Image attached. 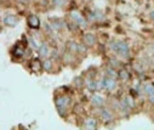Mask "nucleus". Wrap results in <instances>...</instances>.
I'll return each instance as SVG.
<instances>
[{"instance_id":"f257e3e1","label":"nucleus","mask_w":154,"mask_h":130,"mask_svg":"<svg viewBox=\"0 0 154 130\" xmlns=\"http://www.w3.org/2000/svg\"><path fill=\"white\" fill-rule=\"evenodd\" d=\"M112 50L114 52H117L118 55L123 56V57H129L130 55V49H129V45L124 41H114L112 43Z\"/></svg>"},{"instance_id":"f03ea898","label":"nucleus","mask_w":154,"mask_h":130,"mask_svg":"<svg viewBox=\"0 0 154 130\" xmlns=\"http://www.w3.org/2000/svg\"><path fill=\"white\" fill-rule=\"evenodd\" d=\"M70 105V97L68 96H58L56 99V107H57V112L60 113V116L64 117L67 114L68 107Z\"/></svg>"},{"instance_id":"7ed1b4c3","label":"nucleus","mask_w":154,"mask_h":130,"mask_svg":"<svg viewBox=\"0 0 154 130\" xmlns=\"http://www.w3.org/2000/svg\"><path fill=\"white\" fill-rule=\"evenodd\" d=\"M70 17L75 21L76 24H79V26H82V27H86V24H88V23H86V20L82 16L80 12H78V11H72Z\"/></svg>"},{"instance_id":"20e7f679","label":"nucleus","mask_w":154,"mask_h":130,"mask_svg":"<svg viewBox=\"0 0 154 130\" xmlns=\"http://www.w3.org/2000/svg\"><path fill=\"white\" fill-rule=\"evenodd\" d=\"M115 85H117V83H115V80H114V78H112V77H106V78H103V80H102V88H104V89H107V90H113L114 88H115Z\"/></svg>"},{"instance_id":"39448f33","label":"nucleus","mask_w":154,"mask_h":130,"mask_svg":"<svg viewBox=\"0 0 154 130\" xmlns=\"http://www.w3.org/2000/svg\"><path fill=\"white\" fill-rule=\"evenodd\" d=\"M42 68H43V63L40 62L39 59H34V60L30 62V69H32V72L39 73V72L42 71Z\"/></svg>"},{"instance_id":"423d86ee","label":"nucleus","mask_w":154,"mask_h":130,"mask_svg":"<svg viewBox=\"0 0 154 130\" xmlns=\"http://www.w3.org/2000/svg\"><path fill=\"white\" fill-rule=\"evenodd\" d=\"M27 21H28V26L30 28H38V27L40 26V20L35 15H30Z\"/></svg>"},{"instance_id":"0eeeda50","label":"nucleus","mask_w":154,"mask_h":130,"mask_svg":"<svg viewBox=\"0 0 154 130\" xmlns=\"http://www.w3.org/2000/svg\"><path fill=\"white\" fill-rule=\"evenodd\" d=\"M84 43H85V45L88 46H92L96 44V36L91 33H86L84 35Z\"/></svg>"},{"instance_id":"6e6552de","label":"nucleus","mask_w":154,"mask_h":130,"mask_svg":"<svg viewBox=\"0 0 154 130\" xmlns=\"http://www.w3.org/2000/svg\"><path fill=\"white\" fill-rule=\"evenodd\" d=\"M38 54H39L40 57H48L49 54H50V50H49V46L46 44H43L42 46L38 48Z\"/></svg>"},{"instance_id":"1a4fd4ad","label":"nucleus","mask_w":154,"mask_h":130,"mask_svg":"<svg viewBox=\"0 0 154 130\" xmlns=\"http://www.w3.org/2000/svg\"><path fill=\"white\" fill-rule=\"evenodd\" d=\"M91 103H92L95 107H101V106H103L104 100H103V97L100 96V95H94L92 99H91Z\"/></svg>"},{"instance_id":"9d476101","label":"nucleus","mask_w":154,"mask_h":130,"mask_svg":"<svg viewBox=\"0 0 154 130\" xmlns=\"http://www.w3.org/2000/svg\"><path fill=\"white\" fill-rule=\"evenodd\" d=\"M84 128H88V129H96L97 128V120L94 119V118H88L84 123Z\"/></svg>"},{"instance_id":"9b49d317","label":"nucleus","mask_w":154,"mask_h":130,"mask_svg":"<svg viewBox=\"0 0 154 130\" xmlns=\"http://www.w3.org/2000/svg\"><path fill=\"white\" fill-rule=\"evenodd\" d=\"M101 117H102V119L106 120V122H110V120L113 119V114H112V112L108 111V109H102V111H101Z\"/></svg>"},{"instance_id":"f8f14e48","label":"nucleus","mask_w":154,"mask_h":130,"mask_svg":"<svg viewBox=\"0 0 154 130\" xmlns=\"http://www.w3.org/2000/svg\"><path fill=\"white\" fill-rule=\"evenodd\" d=\"M5 24L6 26H11V27H15L17 24V18L15 16H6L5 20H4Z\"/></svg>"},{"instance_id":"ddd939ff","label":"nucleus","mask_w":154,"mask_h":130,"mask_svg":"<svg viewBox=\"0 0 154 130\" xmlns=\"http://www.w3.org/2000/svg\"><path fill=\"white\" fill-rule=\"evenodd\" d=\"M12 52H14V55L16 56V57H22L23 55H24V49L22 48V46H15V49L12 50Z\"/></svg>"},{"instance_id":"4468645a","label":"nucleus","mask_w":154,"mask_h":130,"mask_svg":"<svg viewBox=\"0 0 154 130\" xmlns=\"http://www.w3.org/2000/svg\"><path fill=\"white\" fill-rule=\"evenodd\" d=\"M118 77H119L122 80H128V79H129V73H128V71L122 69V71L118 72Z\"/></svg>"},{"instance_id":"2eb2a0df","label":"nucleus","mask_w":154,"mask_h":130,"mask_svg":"<svg viewBox=\"0 0 154 130\" xmlns=\"http://www.w3.org/2000/svg\"><path fill=\"white\" fill-rule=\"evenodd\" d=\"M43 68L45 69V71H51L52 69V62L50 61V60H46V61H44L43 62Z\"/></svg>"},{"instance_id":"dca6fc26","label":"nucleus","mask_w":154,"mask_h":130,"mask_svg":"<svg viewBox=\"0 0 154 130\" xmlns=\"http://www.w3.org/2000/svg\"><path fill=\"white\" fill-rule=\"evenodd\" d=\"M107 75H108V77H112V78H115V77H118V73L115 72L114 68L109 67V68H107Z\"/></svg>"},{"instance_id":"f3484780","label":"nucleus","mask_w":154,"mask_h":130,"mask_svg":"<svg viewBox=\"0 0 154 130\" xmlns=\"http://www.w3.org/2000/svg\"><path fill=\"white\" fill-rule=\"evenodd\" d=\"M144 91H146V94H147V95H149V94L154 93V86H153V85H150V84H147V85L144 86Z\"/></svg>"},{"instance_id":"a211bd4d","label":"nucleus","mask_w":154,"mask_h":130,"mask_svg":"<svg viewBox=\"0 0 154 130\" xmlns=\"http://www.w3.org/2000/svg\"><path fill=\"white\" fill-rule=\"evenodd\" d=\"M82 81H83V79H82L80 77H79V78H75V80H74V84H75L76 86H79V88H80V86L83 85V83H82Z\"/></svg>"},{"instance_id":"6ab92c4d","label":"nucleus","mask_w":154,"mask_h":130,"mask_svg":"<svg viewBox=\"0 0 154 130\" xmlns=\"http://www.w3.org/2000/svg\"><path fill=\"white\" fill-rule=\"evenodd\" d=\"M29 41H30V45L33 46V48H39V44L33 39V38H29Z\"/></svg>"},{"instance_id":"aec40b11","label":"nucleus","mask_w":154,"mask_h":130,"mask_svg":"<svg viewBox=\"0 0 154 130\" xmlns=\"http://www.w3.org/2000/svg\"><path fill=\"white\" fill-rule=\"evenodd\" d=\"M110 61H112V66H113V67H119V66H120L119 61H117V60H113V59H112Z\"/></svg>"},{"instance_id":"412c9836","label":"nucleus","mask_w":154,"mask_h":130,"mask_svg":"<svg viewBox=\"0 0 154 130\" xmlns=\"http://www.w3.org/2000/svg\"><path fill=\"white\" fill-rule=\"evenodd\" d=\"M148 97H149V101H150L152 103H154V93L149 94V95H148Z\"/></svg>"},{"instance_id":"4be33fe9","label":"nucleus","mask_w":154,"mask_h":130,"mask_svg":"<svg viewBox=\"0 0 154 130\" xmlns=\"http://www.w3.org/2000/svg\"><path fill=\"white\" fill-rule=\"evenodd\" d=\"M149 17H150V20H152V21H154V10H153V11H150Z\"/></svg>"}]
</instances>
